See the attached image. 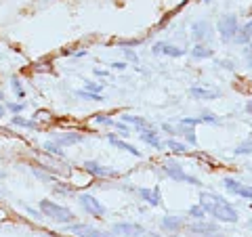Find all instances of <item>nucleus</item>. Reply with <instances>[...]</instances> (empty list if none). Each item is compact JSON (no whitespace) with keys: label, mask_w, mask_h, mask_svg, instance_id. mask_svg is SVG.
I'll return each instance as SVG.
<instances>
[{"label":"nucleus","mask_w":252,"mask_h":237,"mask_svg":"<svg viewBox=\"0 0 252 237\" xmlns=\"http://www.w3.org/2000/svg\"><path fill=\"white\" fill-rule=\"evenodd\" d=\"M200 206L206 212V216L210 214L212 218L220 220V223H238V210H235L225 197H220L217 193H202L200 195Z\"/></svg>","instance_id":"1"},{"label":"nucleus","mask_w":252,"mask_h":237,"mask_svg":"<svg viewBox=\"0 0 252 237\" xmlns=\"http://www.w3.org/2000/svg\"><path fill=\"white\" fill-rule=\"evenodd\" d=\"M38 210H40L46 218L55 220V223H61V225H69L76 220V214L72 210L65 206H59L57 202H51V200H42L38 204Z\"/></svg>","instance_id":"2"},{"label":"nucleus","mask_w":252,"mask_h":237,"mask_svg":"<svg viewBox=\"0 0 252 237\" xmlns=\"http://www.w3.org/2000/svg\"><path fill=\"white\" fill-rule=\"evenodd\" d=\"M162 170H164V175L170 177L172 180H177V183H191V185H198V187L202 185V183H200V178H195V177H191V175H187V172L183 170V166L177 164V162H172V160L164 162Z\"/></svg>","instance_id":"3"},{"label":"nucleus","mask_w":252,"mask_h":237,"mask_svg":"<svg viewBox=\"0 0 252 237\" xmlns=\"http://www.w3.org/2000/svg\"><path fill=\"white\" fill-rule=\"evenodd\" d=\"M217 30H219L220 38H223V42L233 40L235 34H238V30H240L238 17H235V15H223V17L219 19V23H217Z\"/></svg>","instance_id":"4"},{"label":"nucleus","mask_w":252,"mask_h":237,"mask_svg":"<svg viewBox=\"0 0 252 237\" xmlns=\"http://www.w3.org/2000/svg\"><path fill=\"white\" fill-rule=\"evenodd\" d=\"M78 200H80V204H82V208L89 212V214L93 216V218H103L105 214H107V210H105V206L103 204H101L97 197H93L91 193H82L80 197H78Z\"/></svg>","instance_id":"5"},{"label":"nucleus","mask_w":252,"mask_h":237,"mask_svg":"<svg viewBox=\"0 0 252 237\" xmlns=\"http://www.w3.org/2000/svg\"><path fill=\"white\" fill-rule=\"evenodd\" d=\"M67 229L78 237H114L109 235V231H101V229L93 227L89 223H69Z\"/></svg>","instance_id":"6"},{"label":"nucleus","mask_w":252,"mask_h":237,"mask_svg":"<svg viewBox=\"0 0 252 237\" xmlns=\"http://www.w3.org/2000/svg\"><path fill=\"white\" fill-rule=\"evenodd\" d=\"M223 187H225L229 193H233V195H240V197H244V200L252 202V187H248V185H242L240 180H235V178H231V177H227V178L223 180Z\"/></svg>","instance_id":"7"},{"label":"nucleus","mask_w":252,"mask_h":237,"mask_svg":"<svg viewBox=\"0 0 252 237\" xmlns=\"http://www.w3.org/2000/svg\"><path fill=\"white\" fill-rule=\"evenodd\" d=\"M114 235H124V237H141L145 233V229L137 223H116L112 227Z\"/></svg>","instance_id":"8"},{"label":"nucleus","mask_w":252,"mask_h":237,"mask_svg":"<svg viewBox=\"0 0 252 237\" xmlns=\"http://www.w3.org/2000/svg\"><path fill=\"white\" fill-rule=\"evenodd\" d=\"M191 36H193V40L195 42H206L208 38L212 36V26L208 21H195L193 26H191Z\"/></svg>","instance_id":"9"},{"label":"nucleus","mask_w":252,"mask_h":237,"mask_svg":"<svg viewBox=\"0 0 252 237\" xmlns=\"http://www.w3.org/2000/svg\"><path fill=\"white\" fill-rule=\"evenodd\" d=\"M84 170L86 172H91L93 177H99V178H107V177H118V172L112 170V168H107V166H101L97 162H84Z\"/></svg>","instance_id":"10"},{"label":"nucleus","mask_w":252,"mask_h":237,"mask_svg":"<svg viewBox=\"0 0 252 237\" xmlns=\"http://www.w3.org/2000/svg\"><path fill=\"white\" fill-rule=\"evenodd\" d=\"M154 55H166V57H183L185 51L181 46H175L170 42H156L154 44Z\"/></svg>","instance_id":"11"},{"label":"nucleus","mask_w":252,"mask_h":237,"mask_svg":"<svg viewBox=\"0 0 252 237\" xmlns=\"http://www.w3.org/2000/svg\"><path fill=\"white\" fill-rule=\"evenodd\" d=\"M137 193L141 195V200L149 204V206H160V204H162L160 187H152V189H145V187H141V189H137Z\"/></svg>","instance_id":"12"},{"label":"nucleus","mask_w":252,"mask_h":237,"mask_svg":"<svg viewBox=\"0 0 252 237\" xmlns=\"http://www.w3.org/2000/svg\"><path fill=\"white\" fill-rule=\"evenodd\" d=\"M141 130V141H143V143H147V145H152L154 149H162L164 147V143L160 141V134H158L154 128H139Z\"/></svg>","instance_id":"13"},{"label":"nucleus","mask_w":252,"mask_h":237,"mask_svg":"<svg viewBox=\"0 0 252 237\" xmlns=\"http://www.w3.org/2000/svg\"><path fill=\"white\" fill-rule=\"evenodd\" d=\"M107 141H109V145H114V147H118V149H122V151L130 153V155H135V157H141V151H139L135 145L126 143V141H120V139L116 137V134H107Z\"/></svg>","instance_id":"14"},{"label":"nucleus","mask_w":252,"mask_h":237,"mask_svg":"<svg viewBox=\"0 0 252 237\" xmlns=\"http://www.w3.org/2000/svg\"><path fill=\"white\" fill-rule=\"evenodd\" d=\"M189 94L195 99H204V101H212L220 97V90H210V89H202V86H191Z\"/></svg>","instance_id":"15"},{"label":"nucleus","mask_w":252,"mask_h":237,"mask_svg":"<svg viewBox=\"0 0 252 237\" xmlns=\"http://www.w3.org/2000/svg\"><path fill=\"white\" fill-rule=\"evenodd\" d=\"M233 40L238 42V44H244V46H246L252 40V19L248 23H244V26L238 30V34H235Z\"/></svg>","instance_id":"16"},{"label":"nucleus","mask_w":252,"mask_h":237,"mask_svg":"<svg viewBox=\"0 0 252 237\" xmlns=\"http://www.w3.org/2000/svg\"><path fill=\"white\" fill-rule=\"evenodd\" d=\"M183 218H179V216H164L162 218V229L164 231H170V233H177L183 229Z\"/></svg>","instance_id":"17"},{"label":"nucleus","mask_w":252,"mask_h":237,"mask_svg":"<svg viewBox=\"0 0 252 237\" xmlns=\"http://www.w3.org/2000/svg\"><path fill=\"white\" fill-rule=\"evenodd\" d=\"M82 139H84L82 134L72 132V134H63V137H57V139H55V143H57L59 147H67V145H76V143H80Z\"/></svg>","instance_id":"18"},{"label":"nucleus","mask_w":252,"mask_h":237,"mask_svg":"<svg viewBox=\"0 0 252 237\" xmlns=\"http://www.w3.org/2000/svg\"><path fill=\"white\" fill-rule=\"evenodd\" d=\"M191 57L193 59H210L212 57V49L206 46L204 42H198L193 46V51H191Z\"/></svg>","instance_id":"19"},{"label":"nucleus","mask_w":252,"mask_h":237,"mask_svg":"<svg viewBox=\"0 0 252 237\" xmlns=\"http://www.w3.org/2000/svg\"><path fill=\"white\" fill-rule=\"evenodd\" d=\"M191 233H195V235H200V233H215L217 231V225H212V223H204V220H200V223H193L191 227Z\"/></svg>","instance_id":"20"},{"label":"nucleus","mask_w":252,"mask_h":237,"mask_svg":"<svg viewBox=\"0 0 252 237\" xmlns=\"http://www.w3.org/2000/svg\"><path fill=\"white\" fill-rule=\"evenodd\" d=\"M122 122L124 124H132V126H137V128H149L145 118H139V116H122Z\"/></svg>","instance_id":"21"},{"label":"nucleus","mask_w":252,"mask_h":237,"mask_svg":"<svg viewBox=\"0 0 252 237\" xmlns=\"http://www.w3.org/2000/svg\"><path fill=\"white\" fill-rule=\"evenodd\" d=\"M15 126H21V128H28V130H36L38 128V124L34 120H23V118L17 114V116H13V120H11Z\"/></svg>","instance_id":"22"},{"label":"nucleus","mask_w":252,"mask_h":237,"mask_svg":"<svg viewBox=\"0 0 252 237\" xmlns=\"http://www.w3.org/2000/svg\"><path fill=\"white\" fill-rule=\"evenodd\" d=\"M76 97H80V99H86V101H103V94L101 92H91V90H76Z\"/></svg>","instance_id":"23"},{"label":"nucleus","mask_w":252,"mask_h":237,"mask_svg":"<svg viewBox=\"0 0 252 237\" xmlns=\"http://www.w3.org/2000/svg\"><path fill=\"white\" fill-rule=\"evenodd\" d=\"M164 147H168L172 153H177V155H181V153H187V147L183 145V143H179V141H175V139H170V141H166L164 143Z\"/></svg>","instance_id":"24"},{"label":"nucleus","mask_w":252,"mask_h":237,"mask_svg":"<svg viewBox=\"0 0 252 237\" xmlns=\"http://www.w3.org/2000/svg\"><path fill=\"white\" fill-rule=\"evenodd\" d=\"M44 149H46V151H49V153H53V155L61 157V160H63V157H65V153L61 151V147H59L57 143H55V141H49V143H44Z\"/></svg>","instance_id":"25"},{"label":"nucleus","mask_w":252,"mask_h":237,"mask_svg":"<svg viewBox=\"0 0 252 237\" xmlns=\"http://www.w3.org/2000/svg\"><path fill=\"white\" fill-rule=\"evenodd\" d=\"M252 153V141H244L242 145L235 147V155H250Z\"/></svg>","instance_id":"26"},{"label":"nucleus","mask_w":252,"mask_h":237,"mask_svg":"<svg viewBox=\"0 0 252 237\" xmlns=\"http://www.w3.org/2000/svg\"><path fill=\"white\" fill-rule=\"evenodd\" d=\"M11 84H13V92L15 94H17V97L19 99H23V97H26V90H23V86H21V82H19V78H11Z\"/></svg>","instance_id":"27"},{"label":"nucleus","mask_w":252,"mask_h":237,"mask_svg":"<svg viewBox=\"0 0 252 237\" xmlns=\"http://www.w3.org/2000/svg\"><path fill=\"white\" fill-rule=\"evenodd\" d=\"M189 216H193L195 220H204V218H206V212H204L202 206L198 204V206H191V208H189Z\"/></svg>","instance_id":"28"},{"label":"nucleus","mask_w":252,"mask_h":237,"mask_svg":"<svg viewBox=\"0 0 252 237\" xmlns=\"http://www.w3.org/2000/svg\"><path fill=\"white\" fill-rule=\"evenodd\" d=\"M55 191L61 193V195H72V193H76V189L69 187V183H59L57 187H55Z\"/></svg>","instance_id":"29"},{"label":"nucleus","mask_w":252,"mask_h":237,"mask_svg":"<svg viewBox=\"0 0 252 237\" xmlns=\"http://www.w3.org/2000/svg\"><path fill=\"white\" fill-rule=\"evenodd\" d=\"M198 124H202L200 118H181L179 120V126H189V128H195Z\"/></svg>","instance_id":"30"},{"label":"nucleus","mask_w":252,"mask_h":237,"mask_svg":"<svg viewBox=\"0 0 252 237\" xmlns=\"http://www.w3.org/2000/svg\"><path fill=\"white\" fill-rule=\"evenodd\" d=\"M84 90H91V92H101L103 90V84H99V82H84Z\"/></svg>","instance_id":"31"},{"label":"nucleus","mask_w":252,"mask_h":237,"mask_svg":"<svg viewBox=\"0 0 252 237\" xmlns=\"http://www.w3.org/2000/svg\"><path fill=\"white\" fill-rule=\"evenodd\" d=\"M4 107L9 109V112H13L15 116H17L19 112H23V109H26V103H6Z\"/></svg>","instance_id":"32"},{"label":"nucleus","mask_w":252,"mask_h":237,"mask_svg":"<svg viewBox=\"0 0 252 237\" xmlns=\"http://www.w3.org/2000/svg\"><path fill=\"white\" fill-rule=\"evenodd\" d=\"M94 120H97L99 124H105V126H114V120L109 116H105V114H97L94 116Z\"/></svg>","instance_id":"33"},{"label":"nucleus","mask_w":252,"mask_h":237,"mask_svg":"<svg viewBox=\"0 0 252 237\" xmlns=\"http://www.w3.org/2000/svg\"><path fill=\"white\" fill-rule=\"evenodd\" d=\"M114 126H116L118 130H120V134H122L124 139H126V137H130V128H128V126H126L124 122H114Z\"/></svg>","instance_id":"34"},{"label":"nucleus","mask_w":252,"mask_h":237,"mask_svg":"<svg viewBox=\"0 0 252 237\" xmlns=\"http://www.w3.org/2000/svg\"><path fill=\"white\" fill-rule=\"evenodd\" d=\"M200 122H202V124H220V122L217 120V116H212V114H204V116H200Z\"/></svg>","instance_id":"35"},{"label":"nucleus","mask_w":252,"mask_h":237,"mask_svg":"<svg viewBox=\"0 0 252 237\" xmlns=\"http://www.w3.org/2000/svg\"><path fill=\"white\" fill-rule=\"evenodd\" d=\"M124 57H126V59H128V61H135V63L139 61V57H137V55H135V53H132L130 49H126V51H124Z\"/></svg>","instance_id":"36"},{"label":"nucleus","mask_w":252,"mask_h":237,"mask_svg":"<svg viewBox=\"0 0 252 237\" xmlns=\"http://www.w3.org/2000/svg\"><path fill=\"white\" fill-rule=\"evenodd\" d=\"M109 67H114V69H126L128 65H126V63H120V61H118V63H109Z\"/></svg>","instance_id":"37"},{"label":"nucleus","mask_w":252,"mask_h":237,"mask_svg":"<svg viewBox=\"0 0 252 237\" xmlns=\"http://www.w3.org/2000/svg\"><path fill=\"white\" fill-rule=\"evenodd\" d=\"M220 65H223L225 69H233V63L231 61H220Z\"/></svg>","instance_id":"38"},{"label":"nucleus","mask_w":252,"mask_h":237,"mask_svg":"<svg viewBox=\"0 0 252 237\" xmlns=\"http://www.w3.org/2000/svg\"><path fill=\"white\" fill-rule=\"evenodd\" d=\"M244 109H246V114H250V116H252V101H248L246 107H244Z\"/></svg>","instance_id":"39"},{"label":"nucleus","mask_w":252,"mask_h":237,"mask_svg":"<svg viewBox=\"0 0 252 237\" xmlns=\"http://www.w3.org/2000/svg\"><path fill=\"white\" fill-rule=\"evenodd\" d=\"M204 237H225V235H220V233L215 231V233H208V235H204Z\"/></svg>","instance_id":"40"},{"label":"nucleus","mask_w":252,"mask_h":237,"mask_svg":"<svg viewBox=\"0 0 252 237\" xmlns=\"http://www.w3.org/2000/svg\"><path fill=\"white\" fill-rule=\"evenodd\" d=\"M4 112H6V107H4L2 103H0V118H2V116H4Z\"/></svg>","instance_id":"41"},{"label":"nucleus","mask_w":252,"mask_h":237,"mask_svg":"<svg viewBox=\"0 0 252 237\" xmlns=\"http://www.w3.org/2000/svg\"><path fill=\"white\" fill-rule=\"evenodd\" d=\"M246 61H248V67H252V55H248V59H246Z\"/></svg>","instance_id":"42"},{"label":"nucleus","mask_w":252,"mask_h":237,"mask_svg":"<svg viewBox=\"0 0 252 237\" xmlns=\"http://www.w3.org/2000/svg\"><path fill=\"white\" fill-rule=\"evenodd\" d=\"M204 2H210V0H204Z\"/></svg>","instance_id":"43"},{"label":"nucleus","mask_w":252,"mask_h":237,"mask_svg":"<svg viewBox=\"0 0 252 237\" xmlns=\"http://www.w3.org/2000/svg\"><path fill=\"white\" fill-rule=\"evenodd\" d=\"M250 229H252V223H250Z\"/></svg>","instance_id":"44"},{"label":"nucleus","mask_w":252,"mask_h":237,"mask_svg":"<svg viewBox=\"0 0 252 237\" xmlns=\"http://www.w3.org/2000/svg\"><path fill=\"white\" fill-rule=\"evenodd\" d=\"M0 59H2V57H0Z\"/></svg>","instance_id":"45"}]
</instances>
